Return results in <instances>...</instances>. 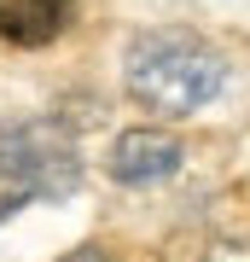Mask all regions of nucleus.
<instances>
[{
	"label": "nucleus",
	"mask_w": 250,
	"mask_h": 262,
	"mask_svg": "<svg viewBox=\"0 0 250 262\" xmlns=\"http://www.w3.org/2000/svg\"><path fill=\"white\" fill-rule=\"evenodd\" d=\"M122 82L146 111L192 117L227 88V58L192 29H146L122 58Z\"/></svg>",
	"instance_id": "f257e3e1"
},
{
	"label": "nucleus",
	"mask_w": 250,
	"mask_h": 262,
	"mask_svg": "<svg viewBox=\"0 0 250 262\" xmlns=\"http://www.w3.org/2000/svg\"><path fill=\"white\" fill-rule=\"evenodd\" d=\"M82 187V151L64 122H0V222L29 198H64Z\"/></svg>",
	"instance_id": "f03ea898"
},
{
	"label": "nucleus",
	"mask_w": 250,
	"mask_h": 262,
	"mask_svg": "<svg viewBox=\"0 0 250 262\" xmlns=\"http://www.w3.org/2000/svg\"><path fill=\"white\" fill-rule=\"evenodd\" d=\"M175 169H180V140L175 134L128 128L111 146V181H122V187H151V181H169Z\"/></svg>",
	"instance_id": "7ed1b4c3"
},
{
	"label": "nucleus",
	"mask_w": 250,
	"mask_h": 262,
	"mask_svg": "<svg viewBox=\"0 0 250 262\" xmlns=\"http://www.w3.org/2000/svg\"><path fill=\"white\" fill-rule=\"evenodd\" d=\"M76 0H0V41L18 47H47L64 35Z\"/></svg>",
	"instance_id": "20e7f679"
},
{
	"label": "nucleus",
	"mask_w": 250,
	"mask_h": 262,
	"mask_svg": "<svg viewBox=\"0 0 250 262\" xmlns=\"http://www.w3.org/2000/svg\"><path fill=\"white\" fill-rule=\"evenodd\" d=\"M198 262H250V239H227V245H210Z\"/></svg>",
	"instance_id": "39448f33"
},
{
	"label": "nucleus",
	"mask_w": 250,
	"mask_h": 262,
	"mask_svg": "<svg viewBox=\"0 0 250 262\" xmlns=\"http://www.w3.org/2000/svg\"><path fill=\"white\" fill-rule=\"evenodd\" d=\"M64 262H111V256H105V251H99V245H82V251H70Z\"/></svg>",
	"instance_id": "423d86ee"
}]
</instances>
